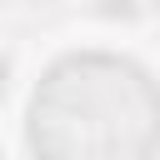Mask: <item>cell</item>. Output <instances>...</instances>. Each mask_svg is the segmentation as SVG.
<instances>
[{
  "label": "cell",
  "instance_id": "obj_1",
  "mask_svg": "<svg viewBox=\"0 0 160 160\" xmlns=\"http://www.w3.org/2000/svg\"><path fill=\"white\" fill-rule=\"evenodd\" d=\"M25 145L35 160H155L160 80L105 45L65 50L25 100Z\"/></svg>",
  "mask_w": 160,
  "mask_h": 160
},
{
  "label": "cell",
  "instance_id": "obj_2",
  "mask_svg": "<svg viewBox=\"0 0 160 160\" xmlns=\"http://www.w3.org/2000/svg\"><path fill=\"white\" fill-rule=\"evenodd\" d=\"M5 80H10V65H5V55H0V100H5Z\"/></svg>",
  "mask_w": 160,
  "mask_h": 160
}]
</instances>
